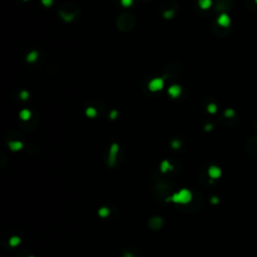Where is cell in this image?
Listing matches in <instances>:
<instances>
[{
	"label": "cell",
	"mask_w": 257,
	"mask_h": 257,
	"mask_svg": "<svg viewBox=\"0 0 257 257\" xmlns=\"http://www.w3.org/2000/svg\"><path fill=\"white\" fill-rule=\"evenodd\" d=\"M192 193L188 189H182L179 192H176L171 197L167 198L166 202H174L176 204H189L192 201Z\"/></svg>",
	"instance_id": "cell-1"
},
{
	"label": "cell",
	"mask_w": 257,
	"mask_h": 257,
	"mask_svg": "<svg viewBox=\"0 0 257 257\" xmlns=\"http://www.w3.org/2000/svg\"><path fill=\"white\" fill-rule=\"evenodd\" d=\"M42 4L44 6H46V7H48V6H51L52 4V0H41Z\"/></svg>",
	"instance_id": "cell-19"
},
{
	"label": "cell",
	"mask_w": 257,
	"mask_h": 257,
	"mask_svg": "<svg viewBox=\"0 0 257 257\" xmlns=\"http://www.w3.org/2000/svg\"><path fill=\"white\" fill-rule=\"evenodd\" d=\"M117 115H118V111H113L111 113V119H115V118H117Z\"/></svg>",
	"instance_id": "cell-23"
},
{
	"label": "cell",
	"mask_w": 257,
	"mask_h": 257,
	"mask_svg": "<svg viewBox=\"0 0 257 257\" xmlns=\"http://www.w3.org/2000/svg\"><path fill=\"white\" fill-rule=\"evenodd\" d=\"M164 88V79L157 77V78L152 79L149 83V90L151 92H159Z\"/></svg>",
	"instance_id": "cell-2"
},
{
	"label": "cell",
	"mask_w": 257,
	"mask_h": 257,
	"mask_svg": "<svg viewBox=\"0 0 257 257\" xmlns=\"http://www.w3.org/2000/svg\"><path fill=\"white\" fill-rule=\"evenodd\" d=\"M24 1H27V0H24Z\"/></svg>",
	"instance_id": "cell-28"
},
{
	"label": "cell",
	"mask_w": 257,
	"mask_h": 257,
	"mask_svg": "<svg viewBox=\"0 0 257 257\" xmlns=\"http://www.w3.org/2000/svg\"><path fill=\"white\" fill-rule=\"evenodd\" d=\"M218 202H219V199H218L217 197H212V198H211V203H212V204H218Z\"/></svg>",
	"instance_id": "cell-22"
},
{
	"label": "cell",
	"mask_w": 257,
	"mask_h": 257,
	"mask_svg": "<svg viewBox=\"0 0 257 257\" xmlns=\"http://www.w3.org/2000/svg\"><path fill=\"white\" fill-rule=\"evenodd\" d=\"M207 111L210 113H215L217 111V106L215 104H210L208 106H207Z\"/></svg>",
	"instance_id": "cell-15"
},
{
	"label": "cell",
	"mask_w": 257,
	"mask_h": 257,
	"mask_svg": "<svg viewBox=\"0 0 257 257\" xmlns=\"http://www.w3.org/2000/svg\"><path fill=\"white\" fill-rule=\"evenodd\" d=\"M8 146L10 148L11 151L16 152V151H20V150L23 148V144L19 141H11V142L8 143Z\"/></svg>",
	"instance_id": "cell-7"
},
{
	"label": "cell",
	"mask_w": 257,
	"mask_h": 257,
	"mask_svg": "<svg viewBox=\"0 0 257 257\" xmlns=\"http://www.w3.org/2000/svg\"><path fill=\"white\" fill-rule=\"evenodd\" d=\"M20 99H24V101L27 99H28V92H25V90H24V92H20Z\"/></svg>",
	"instance_id": "cell-18"
},
{
	"label": "cell",
	"mask_w": 257,
	"mask_h": 257,
	"mask_svg": "<svg viewBox=\"0 0 257 257\" xmlns=\"http://www.w3.org/2000/svg\"><path fill=\"white\" fill-rule=\"evenodd\" d=\"M224 115L226 118H233L234 115H235V111H234V110H232V109H227V110L225 111Z\"/></svg>",
	"instance_id": "cell-16"
},
{
	"label": "cell",
	"mask_w": 257,
	"mask_h": 257,
	"mask_svg": "<svg viewBox=\"0 0 257 257\" xmlns=\"http://www.w3.org/2000/svg\"><path fill=\"white\" fill-rule=\"evenodd\" d=\"M110 209L106 208V207H102L99 210V215L101 216L102 218H106L109 215H110Z\"/></svg>",
	"instance_id": "cell-12"
},
{
	"label": "cell",
	"mask_w": 257,
	"mask_h": 257,
	"mask_svg": "<svg viewBox=\"0 0 257 257\" xmlns=\"http://www.w3.org/2000/svg\"><path fill=\"white\" fill-rule=\"evenodd\" d=\"M221 174H222L221 169H220L219 167H217V166H211L208 170V175L212 180L219 179L220 177H221Z\"/></svg>",
	"instance_id": "cell-4"
},
{
	"label": "cell",
	"mask_w": 257,
	"mask_h": 257,
	"mask_svg": "<svg viewBox=\"0 0 257 257\" xmlns=\"http://www.w3.org/2000/svg\"><path fill=\"white\" fill-rule=\"evenodd\" d=\"M173 15H174V12H173L172 10H170V11H166L164 16H165L166 18H171Z\"/></svg>",
	"instance_id": "cell-20"
},
{
	"label": "cell",
	"mask_w": 257,
	"mask_h": 257,
	"mask_svg": "<svg viewBox=\"0 0 257 257\" xmlns=\"http://www.w3.org/2000/svg\"><path fill=\"white\" fill-rule=\"evenodd\" d=\"M217 22H218V24H219L220 26L228 27L229 25H230V23H231V19H230V17L226 14V13H222V14H220L219 17H218Z\"/></svg>",
	"instance_id": "cell-5"
},
{
	"label": "cell",
	"mask_w": 257,
	"mask_h": 257,
	"mask_svg": "<svg viewBox=\"0 0 257 257\" xmlns=\"http://www.w3.org/2000/svg\"><path fill=\"white\" fill-rule=\"evenodd\" d=\"M20 242H21V239H20L18 236H12V237L9 239V245H10L11 247L18 246V245L20 244Z\"/></svg>",
	"instance_id": "cell-10"
},
{
	"label": "cell",
	"mask_w": 257,
	"mask_h": 257,
	"mask_svg": "<svg viewBox=\"0 0 257 257\" xmlns=\"http://www.w3.org/2000/svg\"><path fill=\"white\" fill-rule=\"evenodd\" d=\"M120 3L125 7H129L133 4V0H120Z\"/></svg>",
	"instance_id": "cell-17"
},
{
	"label": "cell",
	"mask_w": 257,
	"mask_h": 257,
	"mask_svg": "<svg viewBox=\"0 0 257 257\" xmlns=\"http://www.w3.org/2000/svg\"><path fill=\"white\" fill-rule=\"evenodd\" d=\"M118 151H119V146L117 144H113L110 150V155H109V164L110 166H113L116 164V160H117V155Z\"/></svg>",
	"instance_id": "cell-3"
},
{
	"label": "cell",
	"mask_w": 257,
	"mask_h": 257,
	"mask_svg": "<svg viewBox=\"0 0 257 257\" xmlns=\"http://www.w3.org/2000/svg\"><path fill=\"white\" fill-rule=\"evenodd\" d=\"M37 56H38L37 52H36V51H31L30 53L27 55L26 60H27L28 62H34V61L37 60Z\"/></svg>",
	"instance_id": "cell-13"
},
{
	"label": "cell",
	"mask_w": 257,
	"mask_h": 257,
	"mask_svg": "<svg viewBox=\"0 0 257 257\" xmlns=\"http://www.w3.org/2000/svg\"><path fill=\"white\" fill-rule=\"evenodd\" d=\"M198 4L202 9H208L212 5V0H199Z\"/></svg>",
	"instance_id": "cell-9"
},
{
	"label": "cell",
	"mask_w": 257,
	"mask_h": 257,
	"mask_svg": "<svg viewBox=\"0 0 257 257\" xmlns=\"http://www.w3.org/2000/svg\"><path fill=\"white\" fill-rule=\"evenodd\" d=\"M181 88L178 85H173L169 88V90H168V92H169V95H171L172 97H178L179 95H181Z\"/></svg>",
	"instance_id": "cell-6"
},
{
	"label": "cell",
	"mask_w": 257,
	"mask_h": 257,
	"mask_svg": "<svg viewBox=\"0 0 257 257\" xmlns=\"http://www.w3.org/2000/svg\"><path fill=\"white\" fill-rule=\"evenodd\" d=\"M211 129H212V126H211V125H209V126H207V127H206V130H207V131H210Z\"/></svg>",
	"instance_id": "cell-25"
},
{
	"label": "cell",
	"mask_w": 257,
	"mask_h": 257,
	"mask_svg": "<svg viewBox=\"0 0 257 257\" xmlns=\"http://www.w3.org/2000/svg\"><path fill=\"white\" fill-rule=\"evenodd\" d=\"M19 117H20V119L23 120H29V119H30V117H31V113H30V111H28V110H23V111H20V113H19Z\"/></svg>",
	"instance_id": "cell-11"
},
{
	"label": "cell",
	"mask_w": 257,
	"mask_h": 257,
	"mask_svg": "<svg viewBox=\"0 0 257 257\" xmlns=\"http://www.w3.org/2000/svg\"><path fill=\"white\" fill-rule=\"evenodd\" d=\"M160 170H161V172H162V173H167L168 171H172L173 166L170 164L169 161L165 160V161H163V162L161 163Z\"/></svg>",
	"instance_id": "cell-8"
},
{
	"label": "cell",
	"mask_w": 257,
	"mask_h": 257,
	"mask_svg": "<svg viewBox=\"0 0 257 257\" xmlns=\"http://www.w3.org/2000/svg\"><path fill=\"white\" fill-rule=\"evenodd\" d=\"M124 257H134V256H133V254H131V253H129V252H127V253H125Z\"/></svg>",
	"instance_id": "cell-24"
},
{
	"label": "cell",
	"mask_w": 257,
	"mask_h": 257,
	"mask_svg": "<svg viewBox=\"0 0 257 257\" xmlns=\"http://www.w3.org/2000/svg\"><path fill=\"white\" fill-rule=\"evenodd\" d=\"M255 3H256V4H257V0H255Z\"/></svg>",
	"instance_id": "cell-27"
},
{
	"label": "cell",
	"mask_w": 257,
	"mask_h": 257,
	"mask_svg": "<svg viewBox=\"0 0 257 257\" xmlns=\"http://www.w3.org/2000/svg\"><path fill=\"white\" fill-rule=\"evenodd\" d=\"M28 257H35V256H32V255H31V256H28Z\"/></svg>",
	"instance_id": "cell-26"
},
{
	"label": "cell",
	"mask_w": 257,
	"mask_h": 257,
	"mask_svg": "<svg viewBox=\"0 0 257 257\" xmlns=\"http://www.w3.org/2000/svg\"><path fill=\"white\" fill-rule=\"evenodd\" d=\"M172 147L174 148V149H179V148H180V142H179V141H174V142L172 143Z\"/></svg>",
	"instance_id": "cell-21"
},
{
	"label": "cell",
	"mask_w": 257,
	"mask_h": 257,
	"mask_svg": "<svg viewBox=\"0 0 257 257\" xmlns=\"http://www.w3.org/2000/svg\"><path fill=\"white\" fill-rule=\"evenodd\" d=\"M85 113L86 116H88V118H95V116H97V111H95V109L94 108H88L85 111Z\"/></svg>",
	"instance_id": "cell-14"
}]
</instances>
